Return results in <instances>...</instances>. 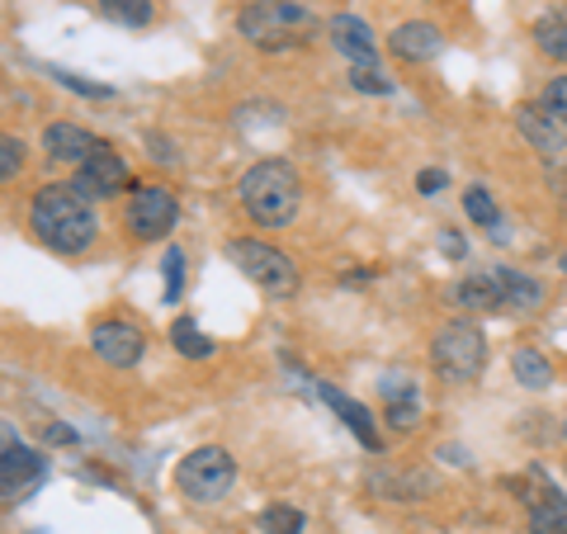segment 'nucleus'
I'll return each mask as SVG.
<instances>
[{"label": "nucleus", "mask_w": 567, "mask_h": 534, "mask_svg": "<svg viewBox=\"0 0 567 534\" xmlns=\"http://www.w3.org/2000/svg\"><path fill=\"white\" fill-rule=\"evenodd\" d=\"M445 251H450V256H464V242H458L454 233H445Z\"/></svg>", "instance_id": "obj_38"}, {"label": "nucleus", "mask_w": 567, "mask_h": 534, "mask_svg": "<svg viewBox=\"0 0 567 534\" xmlns=\"http://www.w3.org/2000/svg\"><path fill=\"white\" fill-rule=\"evenodd\" d=\"M317 398H322V402L331 407V412L346 421V431H350V435H360V444H364V450H374V454L383 450V440H379V431H374V417H369V407H364V402L346 398L341 388H336V383H327V379L317 383Z\"/></svg>", "instance_id": "obj_13"}, {"label": "nucleus", "mask_w": 567, "mask_h": 534, "mask_svg": "<svg viewBox=\"0 0 567 534\" xmlns=\"http://www.w3.org/2000/svg\"><path fill=\"white\" fill-rule=\"evenodd\" d=\"M350 85L364 95H393V81H388L379 66H350Z\"/></svg>", "instance_id": "obj_28"}, {"label": "nucleus", "mask_w": 567, "mask_h": 534, "mask_svg": "<svg viewBox=\"0 0 567 534\" xmlns=\"http://www.w3.org/2000/svg\"><path fill=\"white\" fill-rule=\"evenodd\" d=\"M388 48H393V58H402V62H435L440 48H445V33H440L435 24H425V20H412V24L393 29Z\"/></svg>", "instance_id": "obj_14"}, {"label": "nucleus", "mask_w": 567, "mask_h": 534, "mask_svg": "<svg viewBox=\"0 0 567 534\" xmlns=\"http://www.w3.org/2000/svg\"><path fill=\"white\" fill-rule=\"evenodd\" d=\"M529 534H567V496L558 492L554 502L529 511Z\"/></svg>", "instance_id": "obj_23"}, {"label": "nucleus", "mask_w": 567, "mask_h": 534, "mask_svg": "<svg viewBox=\"0 0 567 534\" xmlns=\"http://www.w3.org/2000/svg\"><path fill=\"white\" fill-rule=\"evenodd\" d=\"M20 171H24V142L10 137V133H0V185L14 181Z\"/></svg>", "instance_id": "obj_27"}, {"label": "nucleus", "mask_w": 567, "mask_h": 534, "mask_svg": "<svg viewBox=\"0 0 567 534\" xmlns=\"http://www.w3.org/2000/svg\"><path fill=\"white\" fill-rule=\"evenodd\" d=\"M544 110L548 114H554V119H563L567 123V76H554V81H548V91H544Z\"/></svg>", "instance_id": "obj_31"}, {"label": "nucleus", "mask_w": 567, "mask_h": 534, "mask_svg": "<svg viewBox=\"0 0 567 534\" xmlns=\"http://www.w3.org/2000/svg\"><path fill=\"white\" fill-rule=\"evenodd\" d=\"M563 431H567V425H563Z\"/></svg>", "instance_id": "obj_40"}, {"label": "nucleus", "mask_w": 567, "mask_h": 534, "mask_svg": "<svg viewBox=\"0 0 567 534\" xmlns=\"http://www.w3.org/2000/svg\"><path fill=\"white\" fill-rule=\"evenodd\" d=\"M511 369H516V379L525 388H548V383H554V369H548V360H544V355H535V350H516V355H511Z\"/></svg>", "instance_id": "obj_22"}, {"label": "nucleus", "mask_w": 567, "mask_h": 534, "mask_svg": "<svg viewBox=\"0 0 567 534\" xmlns=\"http://www.w3.org/2000/svg\"><path fill=\"white\" fill-rule=\"evenodd\" d=\"M10 444H20V435H14L10 425H0V450H10Z\"/></svg>", "instance_id": "obj_37"}, {"label": "nucleus", "mask_w": 567, "mask_h": 534, "mask_svg": "<svg viewBox=\"0 0 567 534\" xmlns=\"http://www.w3.org/2000/svg\"><path fill=\"white\" fill-rule=\"evenodd\" d=\"M237 33L260 52H284V48H303L322 33V20L298 6V0H251L237 14Z\"/></svg>", "instance_id": "obj_2"}, {"label": "nucleus", "mask_w": 567, "mask_h": 534, "mask_svg": "<svg viewBox=\"0 0 567 534\" xmlns=\"http://www.w3.org/2000/svg\"><path fill=\"white\" fill-rule=\"evenodd\" d=\"M48 440L52 444H76V431H71V425H48Z\"/></svg>", "instance_id": "obj_35"}, {"label": "nucleus", "mask_w": 567, "mask_h": 534, "mask_svg": "<svg viewBox=\"0 0 567 534\" xmlns=\"http://www.w3.org/2000/svg\"><path fill=\"white\" fill-rule=\"evenodd\" d=\"M91 346L104 364L114 369H133L142 360V350H147V336H142L133 322H95L91 327Z\"/></svg>", "instance_id": "obj_10"}, {"label": "nucleus", "mask_w": 567, "mask_h": 534, "mask_svg": "<svg viewBox=\"0 0 567 534\" xmlns=\"http://www.w3.org/2000/svg\"><path fill=\"white\" fill-rule=\"evenodd\" d=\"M563 270H567V256H563Z\"/></svg>", "instance_id": "obj_39"}, {"label": "nucleus", "mask_w": 567, "mask_h": 534, "mask_svg": "<svg viewBox=\"0 0 567 534\" xmlns=\"http://www.w3.org/2000/svg\"><path fill=\"white\" fill-rule=\"evenodd\" d=\"M48 477V459L29 444L0 450V502H24V496Z\"/></svg>", "instance_id": "obj_9"}, {"label": "nucleus", "mask_w": 567, "mask_h": 534, "mask_svg": "<svg viewBox=\"0 0 567 534\" xmlns=\"http://www.w3.org/2000/svg\"><path fill=\"white\" fill-rule=\"evenodd\" d=\"M535 43H539L554 62H567V6L539 14V20H535Z\"/></svg>", "instance_id": "obj_18"}, {"label": "nucleus", "mask_w": 567, "mask_h": 534, "mask_svg": "<svg viewBox=\"0 0 567 534\" xmlns=\"http://www.w3.org/2000/svg\"><path fill=\"white\" fill-rule=\"evenodd\" d=\"M175 218H181V204H175V194L166 185H142L128 204V227L142 237V242H162L171 237Z\"/></svg>", "instance_id": "obj_7"}, {"label": "nucleus", "mask_w": 567, "mask_h": 534, "mask_svg": "<svg viewBox=\"0 0 567 534\" xmlns=\"http://www.w3.org/2000/svg\"><path fill=\"white\" fill-rule=\"evenodd\" d=\"M147 147L156 152V162H175V147H171L166 137H156V133H152V137H147Z\"/></svg>", "instance_id": "obj_34"}, {"label": "nucleus", "mask_w": 567, "mask_h": 534, "mask_svg": "<svg viewBox=\"0 0 567 534\" xmlns=\"http://www.w3.org/2000/svg\"><path fill=\"white\" fill-rule=\"evenodd\" d=\"M383 398L402 402V398H416V388H412V379H383Z\"/></svg>", "instance_id": "obj_32"}, {"label": "nucleus", "mask_w": 567, "mask_h": 534, "mask_svg": "<svg viewBox=\"0 0 567 534\" xmlns=\"http://www.w3.org/2000/svg\"><path fill=\"white\" fill-rule=\"evenodd\" d=\"M162 270H166V308H171V302H181V294H185V251H181V246H171V251H166V260H162Z\"/></svg>", "instance_id": "obj_26"}, {"label": "nucleus", "mask_w": 567, "mask_h": 534, "mask_svg": "<svg viewBox=\"0 0 567 534\" xmlns=\"http://www.w3.org/2000/svg\"><path fill=\"white\" fill-rule=\"evenodd\" d=\"M260 530L265 534H303V511L298 506H265L260 511Z\"/></svg>", "instance_id": "obj_24"}, {"label": "nucleus", "mask_w": 567, "mask_h": 534, "mask_svg": "<svg viewBox=\"0 0 567 534\" xmlns=\"http://www.w3.org/2000/svg\"><path fill=\"white\" fill-rule=\"evenodd\" d=\"M100 14L123 29H142L152 24V0H100Z\"/></svg>", "instance_id": "obj_21"}, {"label": "nucleus", "mask_w": 567, "mask_h": 534, "mask_svg": "<svg viewBox=\"0 0 567 534\" xmlns=\"http://www.w3.org/2000/svg\"><path fill=\"white\" fill-rule=\"evenodd\" d=\"M52 76H58L66 91H76V95H85V100H110L114 91L110 85H95V81H85V76H76V71H62V66H52Z\"/></svg>", "instance_id": "obj_29"}, {"label": "nucleus", "mask_w": 567, "mask_h": 534, "mask_svg": "<svg viewBox=\"0 0 567 534\" xmlns=\"http://www.w3.org/2000/svg\"><path fill=\"white\" fill-rule=\"evenodd\" d=\"M227 256H233L237 270L270 298H293L298 294V265L284 251H275V246H265V242H227Z\"/></svg>", "instance_id": "obj_6"}, {"label": "nucleus", "mask_w": 567, "mask_h": 534, "mask_svg": "<svg viewBox=\"0 0 567 534\" xmlns=\"http://www.w3.org/2000/svg\"><path fill=\"white\" fill-rule=\"evenodd\" d=\"M454 298L464 302V308H473V312H502V289H496L492 270H487V275L458 279V284H454Z\"/></svg>", "instance_id": "obj_17"}, {"label": "nucleus", "mask_w": 567, "mask_h": 534, "mask_svg": "<svg viewBox=\"0 0 567 534\" xmlns=\"http://www.w3.org/2000/svg\"><path fill=\"white\" fill-rule=\"evenodd\" d=\"M516 129H520V137L539 156H548V162H558V156L567 152V123L548 114L544 104H520V110H516Z\"/></svg>", "instance_id": "obj_11"}, {"label": "nucleus", "mask_w": 567, "mask_h": 534, "mask_svg": "<svg viewBox=\"0 0 567 534\" xmlns=\"http://www.w3.org/2000/svg\"><path fill=\"white\" fill-rule=\"evenodd\" d=\"M43 152L52 162H85V156L100 152V142L76 123H52V129H43Z\"/></svg>", "instance_id": "obj_15"}, {"label": "nucleus", "mask_w": 567, "mask_h": 534, "mask_svg": "<svg viewBox=\"0 0 567 534\" xmlns=\"http://www.w3.org/2000/svg\"><path fill=\"white\" fill-rule=\"evenodd\" d=\"M431 364H435L440 379H450V383H473L477 373H483V364H487V336L477 331L473 322H450V327H440L435 341H431Z\"/></svg>", "instance_id": "obj_4"}, {"label": "nucleus", "mask_w": 567, "mask_h": 534, "mask_svg": "<svg viewBox=\"0 0 567 534\" xmlns=\"http://www.w3.org/2000/svg\"><path fill=\"white\" fill-rule=\"evenodd\" d=\"M506 487L516 492V496H520V502H525L529 511H535V506H544V502H554V496H558V487H554V483H548V477H544V469H525V473H516V477H511Z\"/></svg>", "instance_id": "obj_20"}, {"label": "nucleus", "mask_w": 567, "mask_h": 534, "mask_svg": "<svg viewBox=\"0 0 567 534\" xmlns=\"http://www.w3.org/2000/svg\"><path fill=\"white\" fill-rule=\"evenodd\" d=\"M416 421H421V407H416V398H402V402H388V425L393 431H416Z\"/></svg>", "instance_id": "obj_30"}, {"label": "nucleus", "mask_w": 567, "mask_h": 534, "mask_svg": "<svg viewBox=\"0 0 567 534\" xmlns=\"http://www.w3.org/2000/svg\"><path fill=\"white\" fill-rule=\"evenodd\" d=\"M237 483V464L233 454L218 450V444H204V450H194L181 459V469H175V487H181V496H189V502H223L227 487Z\"/></svg>", "instance_id": "obj_5"}, {"label": "nucleus", "mask_w": 567, "mask_h": 534, "mask_svg": "<svg viewBox=\"0 0 567 534\" xmlns=\"http://www.w3.org/2000/svg\"><path fill=\"white\" fill-rule=\"evenodd\" d=\"M241 208L251 213L260 227H289L298 218V204H303V181L289 162H256L241 175Z\"/></svg>", "instance_id": "obj_3"}, {"label": "nucleus", "mask_w": 567, "mask_h": 534, "mask_svg": "<svg viewBox=\"0 0 567 534\" xmlns=\"http://www.w3.org/2000/svg\"><path fill=\"white\" fill-rule=\"evenodd\" d=\"M29 227L39 233V242L58 256H81L91 251L100 237L95 208L91 199H81L71 185H43L29 204Z\"/></svg>", "instance_id": "obj_1"}, {"label": "nucleus", "mask_w": 567, "mask_h": 534, "mask_svg": "<svg viewBox=\"0 0 567 534\" xmlns=\"http://www.w3.org/2000/svg\"><path fill=\"white\" fill-rule=\"evenodd\" d=\"M327 39H331V48L341 52V58H350V66H374L379 62L374 29H369L360 14H336V20L327 24Z\"/></svg>", "instance_id": "obj_12"}, {"label": "nucleus", "mask_w": 567, "mask_h": 534, "mask_svg": "<svg viewBox=\"0 0 567 534\" xmlns=\"http://www.w3.org/2000/svg\"><path fill=\"white\" fill-rule=\"evenodd\" d=\"M464 213H468L473 223H483V227H496V223H502V208H496V199H492L483 185H473V189L464 194Z\"/></svg>", "instance_id": "obj_25"}, {"label": "nucleus", "mask_w": 567, "mask_h": 534, "mask_svg": "<svg viewBox=\"0 0 567 534\" xmlns=\"http://www.w3.org/2000/svg\"><path fill=\"white\" fill-rule=\"evenodd\" d=\"M416 189L421 194H440V189H445V171H421L416 175Z\"/></svg>", "instance_id": "obj_33"}, {"label": "nucleus", "mask_w": 567, "mask_h": 534, "mask_svg": "<svg viewBox=\"0 0 567 534\" xmlns=\"http://www.w3.org/2000/svg\"><path fill=\"white\" fill-rule=\"evenodd\" d=\"M128 185V166H123V156L114 147H104L100 142V152L95 156H85L81 171H76V181H71V189L81 194V199H114V194Z\"/></svg>", "instance_id": "obj_8"}, {"label": "nucleus", "mask_w": 567, "mask_h": 534, "mask_svg": "<svg viewBox=\"0 0 567 534\" xmlns=\"http://www.w3.org/2000/svg\"><path fill=\"white\" fill-rule=\"evenodd\" d=\"M492 242H511V223H506V218L492 227Z\"/></svg>", "instance_id": "obj_36"}, {"label": "nucleus", "mask_w": 567, "mask_h": 534, "mask_svg": "<svg viewBox=\"0 0 567 534\" xmlns=\"http://www.w3.org/2000/svg\"><path fill=\"white\" fill-rule=\"evenodd\" d=\"M492 279H496V289H502V308L535 312L539 302H544V284L529 279V275H520V270H506V265H496Z\"/></svg>", "instance_id": "obj_16"}, {"label": "nucleus", "mask_w": 567, "mask_h": 534, "mask_svg": "<svg viewBox=\"0 0 567 534\" xmlns=\"http://www.w3.org/2000/svg\"><path fill=\"white\" fill-rule=\"evenodd\" d=\"M171 346L181 350L185 360H208V355H213V341L199 327H194V317H175V322H171Z\"/></svg>", "instance_id": "obj_19"}]
</instances>
